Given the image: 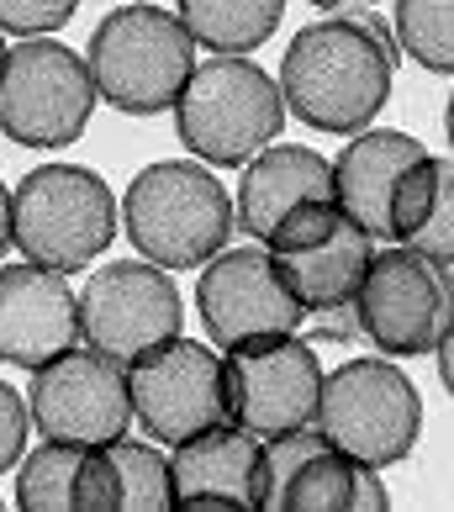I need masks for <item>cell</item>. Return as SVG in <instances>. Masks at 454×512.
I'll use <instances>...</instances> for the list:
<instances>
[{
	"label": "cell",
	"mask_w": 454,
	"mask_h": 512,
	"mask_svg": "<svg viewBox=\"0 0 454 512\" xmlns=\"http://www.w3.org/2000/svg\"><path fill=\"white\" fill-rule=\"evenodd\" d=\"M122 6H127V0H122Z\"/></svg>",
	"instance_id": "cell-33"
},
{
	"label": "cell",
	"mask_w": 454,
	"mask_h": 512,
	"mask_svg": "<svg viewBox=\"0 0 454 512\" xmlns=\"http://www.w3.org/2000/svg\"><path fill=\"white\" fill-rule=\"evenodd\" d=\"M286 127V96L280 80H270L254 59H206L191 69L180 101H175V132L185 154L201 164H249L259 148L275 143V132Z\"/></svg>",
	"instance_id": "cell-5"
},
{
	"label": "cell",
	"mask_w": 454,
	"mask_h": 512,
	"mask_svg": "<svg viewBox=\"0 0 454 512\" xmlns=\"http://www.w3.org/2000/svg\"><path fill=\"white\" fill-rule=\"evenodd\" d=\"M433 354H439V381H444V391L454 396V322H449V333L439 338V349H433Z\"/></svg>",
	"instance_id": "cell-28"
},
{
	"label": "cell",
	"mask_w": 454,
	"mask_h": 512,
	"mask_svg": "<svg viewBox=\"0 0 454 512\" xmlns=\"http://www.w3.org/2000/svg\"><path fill=\"white\" fill-rule=\"evenodd\" d=\"M407 243L433 254L439 264H454V159H439V196H433V212Z\"/></svg>",
	"instance_id": "cell-25"
},
{
	"label": "cell",
	"mask_w": 454,
	"mask_h": 512,
	"mask_svg": "<svg viewBox=\"0 0 454 512\" xmlns=\"http://www.w3.org/2000/svg\"><path fill=\"white\" fill-rule=\"evenodd\" d=\"M175 507H264V439L217 423L169 454Z\"/></svg>",
	"instance_id": "cell-16"
},
{
	"label": "cell",
	"mask_w": 454,
	"mask_h": 512,
	"mask_svg": "<svg viewBox=\"0 0 454 512\" xmlns=\"http://www.w3.org/2000/svg\"><path fill=\"white\" fill-rule=\"evenodd\" d=\"M127 238L143 259L164 270H201L227 249L238 227V206L227 201L222 180L196 159H159L132 175L122 196Z\"/></svg>",
	"instance_id": "cell-2"
},
{
	"label": "cell",
	"mask_w": 454,
	"mask_h": 512,
	"mask_svg": "<svg viewBox=\"0 0 454 512\" xmlns=\"http://www.w3.org/2000/svg\"><path fill=\"white\" fill-rule=\"evenodd\" d=\"M396 80V32L381 11L338 6L323 22L301 27L280 59V96L317 132H365Z\"/></svg>",
	"instance_id": "cell-1"
},
{
	"label": "cell",
	"mask_w": 454,
	"mask_h": 512,
	"mask_svg": "<svg viewBox=\"0 0 454 512\" xmlns=\"http://www.w3.org/2000/svg\"><path fill=\"white\" fill-rule=\"evenodd\" d=\"M180 291L154 259H117L101 264L80 291V338L85 349H96L117 365H132L148 349L180 338Z\"/></svg>",
	"instance_id": "cell-12"
},
{
	"label": "cell",
	"mask_w": 454,
	"mask_h": 512,
	"mask_svg": "<svg viewBox=\"0 0 454 512\" xmlns=\"http://www.w3.org/2000/svg\"><path fill=\"white\" fill-rule=\"evenodd\" d=\"M391 32L423 69L454 74V0H396Z\"/></svg>",
	"instance_id": "cell-23"
},
{
	"label": "cell",
	"mask_w": 454,
	"mask_h": 512,
	"mask_svg": "<svg viewBox=\"0 0 454 512\" xmlns=\"http://www.w3.org/2000/svg\"><path fill=\"white\" fill-rule=\"evenodd\" d=\"M433 196H439V159L423 154V159L402 175V185H396V201H391V243H407V238L428 222Z\"/></svg>",
	"instance_id": "cell-24"
},
{
	"label": "cell",
	"mask_w": 454,
	"mask_h": 512,
	"mask_svg": "<svg viewBox=\"0 0 454 512\" xmlns=\"http://www.w3.org/2000/svg\"><path fill=\"white\" fill-rule=\"evenodd\" d=\"M307 201H338L333 196V159H323L307 143H270L243 164L238 180V227L249 238H270L296 206Z\"/></svg>",
	"instance_id": "cell-17"
},
{
	"label": "cell",
	"mask_w": 454,
	"mask_h": 512,
	"mask_svg": "<svg viewBox=\"0 0 454 512\" xmlns=\"http://www.w3.org/2000/svg\"><path fill=\"white\" fill-rule=\"evenodd\" d=\"M196 312L206 322V338H217L222 349L254 333H296L307 322V307L286 291L270 249H222L206 259Z\"/></svg>",
	"instance_id": "cell-14"
},
{
	"label": "cell",
	"mask_w": 454,
	"mask_h": 512,
	"mask_svg": "<svg viewBox=\"0 0 454 512\" xmlns=\"http://www.w3.org/2000/svg\"><path fill=\"white\" fill-rule=\"evenodd\" d=\"M312 6H328V11H338V6H349V0H312Z\"/></svg>",
	"instance_id": "cell-31"
},
{
	"label": "cell",
	"mask_w": 454,
	"mask_h": 512,
	"mask_svg": "<svg viewBox=\"0 0 454 512\" xmlns=\"http://www.w3.org/2000/svg\"><path fill=\"white\" fill-rule=\"evenodd\" d=\"M80 0H0V32L16 37H48L59 32Z\"/></svg>",
	"instance_id": "cell-26"
},
{
	"label": "cell",
	"mask_w": 454,
	"mask_h": 512,
	"mask_svg": "<svg viewBox=\"0 0 454 512\" xmlns=\"http://www.w3.org/2000/svg\"><path fill=\"white\" fill-rule=\"evenodd\" d=\"M117 196L85 164H37L11 191V243L32 264L80 275L117 238Z\"/></svg>",
	"instance_id": "cell-4"
},
{
	"label": "cell",
	"mask_w": 454,
	"mask_h": 512,
	"mask_svg": "<svg viewBox=\"0 0 454 512\" xmlns=\"http://www.w3.org/2000/svg\"><path fill=\"white\" fill-rule=\"evenodd\" d=\"M0 64H6V37H0Z\"/></svg>",
	"instance_id": "cell-32"
},
{
	"label": "cell",
	"mask_w": 454,
	"mask_h": 512,
	"mask_svg": "<svg viewBox=\"0 0 454 512\" xmlns=\"http://www.w3.org/2000/svg\"><path fill=\"white\" fill-rule=\"evenodd\" d=\"M27 428H32V407L16 396L11 381H0V476L22 465L27 454Z\"/></svg>",
	"instance_id": "cell-27"
},
{
	"label": "cell",
	"mask_w": 454,
	"mask_h": 512,
	"mask_svg": "<svg viewBox=\"0 0 454 512\" xmlns=\"http://www.w3.org/2000/svg\"><path fill=\"white\" fill-rule=\"evenodd\" d=\"M80 344V296L48 264L0 270V365L37 370Z\"/></svg>",
	"instance_id": "cell-15"
},
{
	"label": "cell",
	"mask_w": 454,
	"mask_h": 512,
	"mask_svg": "<svg viewBox=\"0 0 454 512\" xmlns=\"http://www.w3.org/2000/svg\"><path fill=\"white\" fill-rule=\"evenodd\" d=\"M96 111V80L74 48L27 37L0 64V132L22 148H69Z\"/></svg>",
	"instance_id": "cell-8"
},
{
	"label": "cell",
	"mask_w": 454,
	"mask_h": 512,
	"mask_svg": "<svg viewBox=\"0 0 454 512\" xmlns=\"http://www.w3.org/2000/svg\"><path fill=\"white\" fill-rule=\"evenodd\" d=\"M227 402H233V423L259 433V439H280V433L312 428L317 396H323V359L307 338L296 333H254L227 344Z\"/></svg>",
	"instance_id": "cell-10"
},
{
	"label": "cell",
	"mask_w": 454,
	"mask_h": 512,
	"mask_svg": "<svg viewBox=\"0 0 454 512\" xmlns=\"http://www.w3.org/2000/svg\"><path fill=\"white\" fill-rule=\"evenodd\" d=\"M127 391H132V423H143V433L159 444H185L217 423H233L227 370L201 338H169L143 359H132Z\"/></svg>",
	"instance_id": "cell-11"
},
{
	"label": "cell",
	"mask_w": 454,
	"mask_h": 512,
	"mask_svg": "<svg viewBox=\"0 0 454 512\" xmlns=\"http://www.w3.org/2000/svg\"><path fill=\"white\" fill-rule=\"evenodd\" d=\"M85 64L106 106L127 111V117H159V111H175L185 80H191L196 37L185 32L180 11L127 0L90 32Z\"/></svg>",
	"instance_id": "cell-3"
},
{
	"label": "cell",
	"mask_w": 454,
	"mask_h": 512,
	"mask_svg": "<svg viewBox=\"0 0 454 512\" xmlns=\"http://www.w3.org/2000/svg\"><path fill=\"white\" fill-rule=\"evenodd\" d=\"M11 254V191H6V180H0V259Z\"/></svg>",
	"instance_id": "cell-29"
},
{
	"label": "cell",
	"mask_w": 454,
	"mask_h": 512,
	"mask_svg": "<svg viewBox=\"0 0 454 512\" xmlns=\"http://www.w3.org/2000/svg\"><path fill=\"white\" fill-rule=\"evenodd\" d=\"M264 249H270V264L286 280V291L312 317L328 307H349L359 296L375 259V238L338 201H307L264 238Z\"/></svg>",
	"instance_id": "cell-9"
},
{
	"label": "cell",
	"mask_w": 454,
	"mask_h": 512,
	"mask_svg": "<svg viewBox=\"0 0 454 512\" xmlns=\"http://www.w3.org/2000/svg\"><path fill=\"white\" fill-rule=\"evenodd\" d=\"M106 460L117 470V512H143V507H175V481H169V460L143 444V439H111Z\"/></svg>",
	"instance_id": "cell-22"
},
{
	"label": "cell",
	"mask_w": 454,
	"mask_h": 512,
	"mask_svg": "<svg viewBox=\"0 0 454 512\" xmlns=\"http://www.w3.org/2000/svg\"><path fill=\"white\" fill-rule=\"evenodd\" d=\"M280 507H296V512L370 507V512H381V507H391V497H386V481L375 476V465L349 460V454H338V449H323L296 470V481L286 486Z\"/></svg>",
	"instance_id": "cell-20"
},
{
	"label": "cell",
	"mask_w": 454,
	"mask_h": 512,
	"mask_svg": "<svg viewBox=\"0 0 454 512\" xmlns=\"http://www.w3.org/2000/svg\"><path fill=\"white\" fill-rule=\"evenodd\" d=\"M354 317L359 338H370L391 359L433 354L454 322V270L412 243H396L370 259L365 286L354 296Z\"/></svg>",
	"instance_id": "cell-7"
},
{
	"label": "cell",
	"mask_w": 454,
	"mask_h": 512,
	"mask_svg": "<svg viewBox=\"0 0 454 512\" xmlns=\"http://www.w3.org/2000/svg\"><path fill=\"white\" fill-rule=\"evenodd\" d=\"M444 132H449V148H454V96H449V106H444Z\"/></svg>",
	"instance_id": "cell-30"
},
{
	"label": "cell",
	"mask_w": 454,
	"mask_h": 512,
	"mask_svg": "<svg viewBox=\"0 0 454 512\" xmlns=\"http://www.w3.org/2000/svg\"><path fill=\"white\" fill-rule=\"evenodd\" d=\"M16 507L27 512H117V470L106 444L43 439L16 465Z\"/></svg>",
	"instance_id": "cell-19"
},
{
	"label": "cell",
	"mask_w": 454,
	"mask_h": 512,
	"mask_svg": "<svg viewBox=\"0 0 454 512\" xmlns=\"http://www.w3.org/2000/svg\"><path fill=\"white\" fill-rule=\"evenodd\" d=\"M423 154H428V148L418 138H407V132L365 127V132H354V138L344 143V154L333 159V196L375 243H391L396 185H402V175Z\"/></svg>",
	"instance_id": "cell-18"
},
{
	"label": "cell",
	"mask_w": 454,
	"mask_h": 512,
	"mask_svg": "<svg viewBox=\"0 0 454 512\" xmlns=\"http://www.w3.org/2000/svg\"><path fill=\"white\" fill-rule=\"evenodd\" d=\"M32 428L59 444H111L132 423L127 365L96 349H64L32 370Z\"/></svg>",
	"instance_id": "cell-13"
},
{
	"label": "cell",
	"mask_w": 454,
	"mask_h": 512,
	"mask_svg": "<svg viewBox=\"0 0 454 512\" xmlns=\"http://www.w3.org/2000/svg\"><path fill=\"white\" fill-rule=\"evenodd\" d=\"M312 428L365 465H402L423 433V396L391 359H349L323 375Z\"/></svg>",
	"instance_id": "cell-6"
},
{
	"label": "cell",
	"mask_w": 454,
	"mask_h": 512,
	"mask_svg": "<svg viewBox=\"0 0 454 512\" xmlns=\"http://www.w3.org/2000/svg\"><path fill=\"white\" fill-rule=\"evenodd\" d=\"M286 16V0H180V22L196 37V48L243 59L259 43H270V32Z\"/></svg>",
	"instance_id": "cell-21"
}]
</instances>
